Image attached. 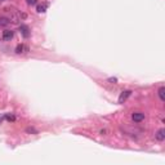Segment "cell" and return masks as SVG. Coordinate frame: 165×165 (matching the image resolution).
Here are the masks:
<instances>
[{"mask_svg": "<svg viewBox=\"0 0 165 165\" xmlns=\"http://www.w3.org/2000/svg\"><path fill=\"white\" fill-rule=\"evenodd\" d=\"M4 13L7 14V18L12 22V23H19L21 18H26V14L19 13L17 9L13 7H7L4 8Z\"/></svg>", "mask_w": 165, "mask_h": 165, "instance_id": "1", "label": "cell"}, {"mask_svg": "<svg viewBox=\"0 0 165 165\" xmlns=\"http://www.w3.org/2000/svg\"><path fill=\"white\" fill-rule=\"evenodd\" d=\"M132 120H133L134 123H141L145 120V114L143 112H133L132 115Z\"/></svg>", "mask_w": 165, "mask_h": 165, "instance_id": "2", "label": "cell"}, {"mask_svg": "<svg viewBox=\"0 0 165 165\" xmlns=\"http://www.w3.org/2000/svg\"><path fill=\"white\" fill-rule=\"evenodd\" d=\"M19 32L22 34V36L23 37H30V35H31V31H30V29H29V26H26V25H21L19 26Z\"/></svg>", "mask_w": 165, "mask_h": 165, "instance_id": "3", "label": "cell"}, {"mask_svg": "<svg viewBox=\"0 0 165 165\" xmlns=\"http://www.w3.org/2000/svg\"><path fill=\"white\" fill-rule=\"evenodd\" d=\"M130 96H132V90H124V92H121V94L119 96V103H124Z\"/></svg>", "mask_w": 165, "mask_h": 165, "instance_id": "4", "label": "cell"}, {"mask_svg": "<svg viewBox=\"0 0 165 165\" xmlns=\"http://www.w3.org/2000/svg\"><path fill=\"white\" fill-rule=\"evenodd\" d=\"M13 36H14V32L12 31V30H5V31H3V39L4 40H12L13 39Z\"/></svg>", "mask_w": 165, "mask_h": 165, "instance_id": "5", "label": "cell"}, {"mask_svg": "<svg viewBox=\"0 0 165 165\" xmlns=\"http://www.w3.org/2000/svg\"><path fill=\"white\" fill-rule=\"evenodd\" d=\"M155 138L159 141V142H163L165 139V130L161 128V129H159L156 133H155Z\"/></svg>", "mask_w": 165, "mask_h": 165, "instance_id": "6", "label": "cell"}, {"mask_svg": "<svg viewBox=\"0 0 165 165\" xmlns=\"http://www.w3.org/2000/svg\"><path fill=\"white\" fill-rule=\"evenodd\" d=\"M48 7H49V3H48V2H43L41 4L37 5L36 10H37V12H39V13H44V12H47Z\"/></svg>", "mask_w": 165, "mask_h": 165, "instance_id": "7", "label": "cell"}, {"mask_svg": "<svg viewBox=\"0 0 165 165\" xmlns=\"http://www.w3.org/2000/svg\"><path fill=\"white\" fill-rule=\"evenodd\" d=\"M29 49H27L26 45H23V44H18L17 48H16V53L17 54H22V53H26Z\"/></svg>", "mask_w": 165, "mask_h": 165, "instance_id": "8", "label": "cell"}, {"mask_svg": "<svg viewBox=\"0 0 165 165\" xmlns=\"http://www.w3.org/2000/svg\"><path fill=\"white\" fill-rule=\"evenodd\" d=\"M10 25V21L7 17H0V27H7Z\"/></svg>", "mask_w": 165, "mask_h": 165, "instance_id": "9", "label": "cell"}, {"mask_svg": "<svg viewBox=\"0 0 165 165\" xmlns=\"http://www.w3.org/2000/svg\"><path fill=\"white\" fill-rule=\"evenodd\" d=\"M164 92H165V88L164 86H160L157 90V94H159V98H160V101L164 102L165 101V97H164Z\"/></svg>", "mask_w": 165, "mask_h": 165, "instance_id": "10", "label": "cell"}, {"mask_svg": "<svg viewBox=\"0 0 165 165\" xmlns=\"http://www.w3.org/2000/svg\"><path fill=\"white\" fill-rule=\"evenodd\" d=\"M4 119L7 120V121H16V116L13 114H5L4 115Z\"/></svg>", "mask_w": 165, "mask_h": 165, "instance_id": "11", "label": "cell"}, {"mask_svg": "<svg viewBox=\"0 0 165 165\" xmlns=\"http://www.w3.org/2000/svg\"><path fill=\"white\" fill-rule=\"evenodd\" d=\"M29 5H36L37 4V0H26Z\"/></svg>", "mask_w": 165, "mask_h": 165, "instance_id": "12", "label": "cell"}, {"mask_svg": "<svg viewBox=\"0 0 165 165\" xmlns=\"http://www.w3.org/2000/svg\"><path fill=\"white\" fill-rule=\"evenodd\" d=\"M27 132H31V133H36V130L32 129V128H27Z\"/></svg>", "mask_w": 165, "mask_h": 165, "instance_id": "13", "label": "cell"}, {"mask_svg": "<svg viewBox=\"0 0 165 165\" xmlns=\"http://www.w3.org/2000/svg\"><path fill=\"white\" fill-rule=\"evenodd\" d=\"M108 81H111V82H116V81H118V79H116V78H111V79H108Z\"/></svg>", "mask_w": 165, "mask_h": 165, "instance_id": "14", "label": "cell"}, {"mask_svg": "<svg viewBox=\"0 0 165 165\" xmlns=\"http://www.w3.org/2000/svg\"><path fill=\"white\" fill-rule=\"evenodd\" d=\"M4 121V115H0V124Z\"/></svg>", "mask_w": 165, "mask_h": 165, "instance_id": "15", "label": "cell"}, {"mask_svg": "<svg viewBox=\"0 0 165 165\" xmlns=\"http://www.w3.org/2000/svg\"><path fill=\"white\" fill-rule=\"evenodd\" d=\"M2 2H4V0H0V3H2Z\"/></svg>", "mask_w": 165, "mask_h": 165, "instance_id": "16", "label": "cell"}]
</instances>
